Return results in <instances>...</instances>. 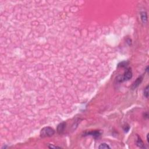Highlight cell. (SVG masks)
I'll return each instance as SVG.
<instances>
[{"instance_id":"cell-1","label":"cell","mask_w":149,"mask_h":149,"mask_svg":"<svg viewBox=\"0 0 149 149\" xmlns=\"http://www.w3.org/2000/svg\"><path fill=\"white\" fill-rule=\"evenodd\" d=\"M132 77V72L130 68L127 69L126 72L123 74V76H118L116 77V80L118 81L119 83H122V82H125V81H128L130 80Z\"/></svg>"},{"instance_id":"cell-6","label":"cell","mask_w":149,"mask_h":149,"mask_svg":"<svg viewBox=\"0 0 149 149\" xmlns=\"http://www.w3.org/2000/svg\"><path fill=\"white\" fill-rule=\"evenodd\" d=\"M140 18L143 23L146 24L147 22V15L146 12H142L140 13Z\"/></svg>"},{"instance_id":"cell-11","label":"cell","mask_w":149,"mask_h":149,"mask_svg":"<svg viewBox=\"0 0 149 149\" xmlns=\"http://www.w3.org/2000/svg\"><path fill=\"white\" fill-rule=\"evenodd\" d=\"M48 147L50 149H56V148H61V147H57V146H54L53 145H48Z\"/></svg>"},{"instance_id":"cell-8","label":"cell","mask_w":149,"mask_h":149,"mask_svg":"<svg viewBox=\"0 0 149 149\" xmlns=\"http://www.w3.org/2000/svg\"><path fill=\"white\" fill-rule=\"evenodd\" d=\"M99 149H111V147H110V146H109L108 145H107V144L102 143V144H101L100 146H99Z\"/></svg>"},{"instance_id":"cell-4","label":"cell","mask_w":149,"mask_h":149,"mask_svg":"<svg viewBox=\"0 0 149 149\" xmlns=\"http://www.w3.org/2000/svg\"><path fill=\"white\" fill-rule=\"evenodd\" d=\"M65 127H66V123L65 122H63L62 123H60L58 125L57 128V131L58 134H63L64 132V130H65Z\"/></svg>"},{"instance_id":"cell-5","label":"cell","mask_w":149,"mask_h":149,"mask_svg":"<svg viewBox=\"0 0 149 149\" xmlns=\"http://www.w3.org/2000/svg\"><path fill=\"white\" fill-rule=\"evenodd\" d=\"M92 136L94 137V138H99V137L101 136L100 131L99 130H96V131H92L86 133L84 134V136Z\"/></svg>"},{"instance_id":"cell-12","label":"cell","mask_w":149,"mask_h":149,"mask_svg":"<svg viewBox=\"0 0 149 149\" xmlns=\"http://www.w3.org/2000/svg\"><path fill=\"white\" fill-rule=\"evenodd\" d=\"M149 134H147V143H149Z\"/></svg>"},{"instance_id":"cell-10","label":"cell","mask_w":149,"mask_h":149,"mask_svg":"<svg viewBox=\"0 0 149 149\" xmlns=\"http://www.w3.org/2000/svg\"><path fill=\"white\" fill-rule=\"evenodd\" d=\"M144 96L147 99L149 97V85H147L144 90Z\"/></svg>"},{"instance_id":"cell-7","label":"cell","mask_w":149,"mask_h":149,"mask_svg":"<svg viewBox=\"0 0 149 149\" xmlns=\"http://www.w3.org/2000/svg\"><path fill=\"white\" fill-rule=\"evenodd\" d=\"M136 145L138 146V147H140V148L141 149H146V147H145L143 142L141 139H140L138 136V139H137V141H136Z\"/></svg>"},{"instance_id":"cell-9","label":"cell","mask_w":149,"mask_h":149,"mask_svg":"<svg viewBox=\"0 0 149 149\" xmlns=\"http://www.w3.org/2000/svg\"><path fill=\"white\" fill-rule=\"evenodd\" d=\"M128 65V62L127 61H123L120 62L119 64L118 65V68L119 67H122V68H125L126 67L127 65Z\"/></svg>"},{"instance_id":"cell-2","label":"cell","mask_w":149,"mask_h":149,"mask_svg":"<svg viewBox=\"0 0 149 149\" xmlns=\"http://www.w3.org/2000/svg\"><path fill=\"white\" fill-rule=\"evenodd\" d=\"M55 134V130L51 127H44L42 129L40 132V136L42 138H48L51 137Z\"/></svg>"},{"instance_id":"cell-3","label":"cell","mask_w":149,"mask_h":149,"mask_svg":"<svg viewBox=\"0 0 149 149\" xmlns=\"http://www.w3.org/2000/svg\"><path fill=\"white\" fill-rule=\"evenodd\" d=\"M143 79V75H141V76H139V77L134 81V83H133L132 86V89L134 90L136 89V88L140 85V83L142 82Z\"/></svg>"}]
</instances>
